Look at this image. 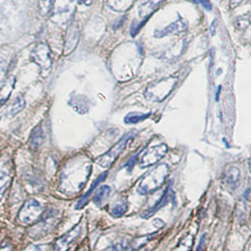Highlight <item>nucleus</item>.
<instances>
[{
	"instance_id": "23",
	"label": "nucleus",
	"mask_w": 251,
	"mask_h": 251,
	"mask_svg": "<svg viewBox=\"0 0 251 251\" xmlns=\"http://www.w3.org/2000/svg\"><path fill=\"white\" fill-rule=\"evenodd\" d=\"M24 251H43L41 250V248L39 247V246H34V245H32V246H29V247H27L26 249H25Z\"/></svg>"
},
{
	"instance_id": "16",
	"label": "nucleus",
	"mask_w": 251,
	"mask_h": 251,
	"mask_svg": "<svg viewBox=\"0 0 251 251\" xmlns=\"http://www.w3.org/2000/svg\"><path fill=\"white\" fill-rule=\"evenodd\" d=\"M240 176H241V173H240V170L237 167H234V166H231L227 169L226 174V183L232 187V188H235L237 185H238L239 180H240Z\"/></svg>"
},
{
	"instance_id": "27",
	"label": "nucleus",
	"mask_w": 251,
	"mask_h": 251,
	"mask_svg": "<svg viewBox=\"0 0 251 251\" xmlns=\"http://www.w3.org/2000/svg\"><path fill=\"white\" fill-rule=\"evenodd\" d=\"M193 1H194V2H198V0H193Z\"/></svg>"
},
{
	"instance_id": "5",
	"label": "nucleus",
	"mask_w": 251,
	"mask_h": 251,
	"mask_svg": "<svg viewBox=\"0 0 251 251\" xmlns=\"http://www.w3.org/2000/svg\"><path fill=\"white\" fill-rule=\"evenodd\" d=\"M31 62L37 64L43 72L50 71L52 67V58L50 56V50L48 45L41 43L33 49L30 54Z\"/></svg>"
},
{
	"instance_id": "6",
	"label": "nucleus",
	"mask_w": 251,
	"mask_h": 251,
	"mask_svg": "<svg viewBox=\"0 0 251 251\" xmlns=\"http://www.w3.org/2000/svg\"><path fill=\"white\" fill-rule=\"evenodd\" d=\"M168 151L165 145H157L143 152L139 159V166L141 168H147L161 161Z\"/></svg>"
},
{
	"instance_id": "30",
	"label": "nucleus",
	"mask_w": 251,
	"mask_h": 251,
	"mask_svg": "<svg viewBox=\"0 0 251 251\" xmlns=\"http://www.w3.org/2000/svg\"></svg>"
},
{
	"instance_id": "20",
	"label": "nucleus",
	"mask_w": 251,
	"mask_h": 251,
	"mask_svg": "<svg viewBox=\"0 0 251 251\" xmlns=\"http://www.w3.org/2000/svg\"><path fill=\"white\" fill-rule=\"evenodd\" d=\"M53 3H54V0H39L38 9H39L40 14L42 16H47L52 10Z\"/></svg>"
},
{
	"instance_id": "17",
	"label": "nucleus",
	"mask_w": 251,
	"mask_h": 251,
	"mask_svg": "<svg viewBox=\"0 0 251 251\" xmlns=\"http://www.w3.org/2000/svg\"><path fill=\"white\" fill-rule=\"evenodd\" d=\"M135 0H109V5L111 8L118 11V12H123L127 10Z\"/></svg>"
},
{
	"instance_id": "29",
	"label": "nucleus",
	"mask_w": 251,
	"mask_h": 251,
	"mask_svg": "<svg viewBox=\"0 0 251 251\" xmlns=\"http://www.w3.org/2000/svg\"></svg>"
},
{
	"instance_id": "21",
	"label": "nucleus",
	"mask_w": 251,
	"mask_h": 251,
	"mask_svg": "<svg viewBox=\"0 0 251 251\" xmlns=\"http://www.w3.org/2000/svg\"><path fill=\"white\" fill-rule=\"evenodd\" d=\"M127 247H128V242L126 240H122L102 251H125Z\"/></svg>"
},
{
	"instance_id": "25",
	"label": "nucleus",
	"mask_w": 251,
	"mask_h": 251,
	"mask_svg": "<svg viewBox=\"0 0 251 251\" xmlns=\"http://www.w3.org/2000/svg\"><path fill=\"white\" fill-rule=\"evenodd\" d=\"M78 251H90V248H89L88 245H85L84 247H82Z\"/></svg>"
},
{
	"instance_id": "18",
	"label": "nucleus",
	"mask_w": 251,
	"mask_h": 251,
	"mask_svg": "<svg viewBox=\"0 0 251 251\" xmlns=\"http://www.w3.org/2000/svg\"><path fill=\"white\" fill-rule=\"evenodd\" d=\"M127 211V202L126 200L117 201L111 210V214L113 217H120Z\"/></svg>"
},
{
	"instance_id": "4",
	"label": "nucleus",
	"mask_w": 251,
	"mask_h": 251,
	"mask_svg": "<svg viewBox=\"0 0 251 251\" xmlns=\"http://www.w3.org/2000/svg\"><path fill=\"white\" fill-rule=\"evenodd\" d=\"M133 135L134 134L132 132L126 134L125 136L123 138L120 139L110 151L106 152L105 154L101 155L100 157H99L96 161L97 163L99 165H100L101 167L110 168L113 165V163L116 161L118 156L122 153V151L125 150L127 143L129 142V140L132 139Z\"/></svg>"
},
{
	"instance_id": "15",
	"label": "nucleus",
	"mask_w": 251,
	"mask_h": 251,
	"mask_svg": "<svg viewBox=\"0 0 251 251\" xmlns=\"http://www.w3.org/2000/svg\"><path fill=\"white\" fill-rule=\"evenodd\" d=\"M111 192H112V189L110 186H108V185L101 186L99 190H97V193L95 194V197L93 199L94 203L97 206H101L103 204V202L109 198V196L111 195Z\"/></svg>"
},
{
	"instance_id": "8",
	"label": "nucleus",
	"mask_w": 251,
	"mask_h": 251,
	"mask_svg": "<svg viewBox=\"0 0 251 251\" xmlns=\"http://www.w3.org/2000/svg\"><path fill=\"white\" fill-rule=\"evenodd\" d=\"M12 170L9 162L4 161L0 164V201L12 182Z\"/></svg>"
},
{
	"instance_id": "22",
	"label": "nucleus",
	"mask_w": 251,
	"mask_h": 251,
	"mask_svg": "<svg viewBox=\"0 0 251 251\" xmlns=\"http://www.w3.org/2000/svg\"><path fill=\"white\" fill-rule=\"evenodd\" d=\"M198 2H200L206 10H208V11L212 10V4H211L210 0H198Z\"/></svg>"
},
{
	"instance_id": "3",
	"label": "nucleus",
	"mask_w": 251,
	"mask_h": 251,
	"mask_svg": "<svg viewBox=\"0 0 251 251\" xmlns=\"http://www.w3.org/2000/svg\"><path fill=\"white\" fill-rule=\"evenodd\" d=\"M43 215V207L36 200L25 201L18 213V219L25 225L35 224Z\"/></svg>"
},
{
	"instance_id": "12",
	"label": "nucleus",
	"mask_w": 251,
	"mask_h": 251,
	"mask_svg": "<svg viewBox=\"0 0 251 251\" xmlns=\"http://www.w3.org/2000/svg\"><path fill=\"white\" fill-rule=\"evenodd\" d=\"M107 175H108V172H105V173H103V174H101L100 176H99L94 182H93V184H92V186H91V188L89 189L88 192L78 201L77 202V204H76V209H81V208H83L86 204H87V202H88L89 199H90V196L92 195V193L94 192V190L98 187V185L102 182L106 177H107Z\"/></svg>"
},
{
	"instance_id": "13",
	"label": "nucleus",
	"mask_w": 251,
	"mask_h": 251,
	"mask_svg": "<svg viewBox=\"0 0 251 251\" xmlns=\"http://www.w3.org/2000/svg\"><path fill=\"white\" fill-rule=\"evenodd\" d=\"M164 0H146L144 3H142L139 7V13L142 17L150 16L151 13L158 8V6L163 2Z\"/></svg>"
},
{
	"instance_id": "1",
	"label": "nucleus",
	"mask_w": 251,
	"mask_h": 251,
	"mask_svg": "<svg viewBox=\"0 0 251 251\" xmlns=\"http://www.w3.org/2000/svg\"><path fill=\"white\" fill-rule=\"evenodd\" d=\"M169 174V167L166 163H161L142 177L139 182L137 192L140 195L151 194L163 186Z\"/></svg>"
},
{
	"instance_id": "19",
	"label": "nucleus",
	"mask_w": 251,
	"mask_h": 251,
	"mask_svg": "<svg viewBox=\"0 0 251 251\" xmlns=\"http://www.w3.org/2000/svg\"><path fill=\"white\" fill-rule=\"evenodd\" d=\"M151 113H128L125 117L126 124H137L141 121L146 120Z\"/></svg>"
},
{
	"instance_id": "9",
	"label": "nucleus",
	"mask_w": 251,
	"mask_h": 251,
	"mask_svg": "<svg viewBox=\"0 0 251 251\" xmlns=\"http://www.w3.org/2000/svg\"><path fill=\"white\" fill-rule=\"evenodd\" d=\"M187 23L183 20V19H178L175 22H173L171 25L164 27L161 30H156L155 31V36L157 38H163L164 36H167V35H170V34H177V33H180L184 30H186L187 28Z\"/></svg>"
},
{
	"instance_id": "11",
	"label": "nucleus",
	"mask_w": 251,
	"mask_h": 251,
	"mask_svg": "<svg viewBox=\"0 0 251 251\" xmlns=\"http://www.w3.org/2000/svg\"><path fill=\"white\" fill-rule=\"evenodd\" d=\"M25 106V100L23 99V97H17L13 101V103L7 108V110L5 112V116L8 117V118H12L13 116H15L16 114L20 113L21 111H23Z\"/></svg>"
},
{
	"instance_id": "28",
	"label": "nucleus",
	"mask_w": 251,
	"mask_h": 251,
	"mask_svg": "<svg viewBox=\"0 0 251 251\" xmlns=\"http://www.w3.org/2000/svg\"><path fill=\"white\" fill-rule=\"evenodd\" d=\"M7 251V249H6V250H5V251Z\"/></svg>"
},
{
	"instance_id": "10",
	"label": "nucleus",
	"mask_w": 251,
	"mask_h": 251,
	"mask_svg": "<svg viewBox=\"0 0 251 251\" xmlns=\"http://www.w3.org/2000/svg\"><path fill=\"white\" fill-rule=\"evenodd\" d=\"M44 141H45V133H44L42 126L40 124V125L36 126L30 133L29 140H28L29 148L31 150L37 151L38 149L43 145Z\"/></svg>"
},
{
	"instance_id": "14",
	"label": "nucleus",
	"mask_w": 251,
	"mask_h": 251,
	"mask_svg": "<svg viewBox=\"0 0 251 251\" xmlns=\"http://www.w3.org/2000/svg\"><path fill=\"white\" fill-rule=\"evenodd\" d=\"M170 186H171V185H169V186L166 188L165 192L163 193V195L162 196V198L159 200V201H158L157 203H155V205H154L152 208H151L150 210H148L147 212H145L144 214H142V216H143L144 218H149L150 216H151L155 212H157L159 209H161L162 207H163V206L168 202Z\"/></svg>"
},
{
	"instance_id": "26",
	"label": "nucleus",
	"mask_w": 251,
	"mask_h": 251,
	"mask_svg": "<svg viewBox=\"0 0 251 251\" xmlns=\"http://www.w3.org/2000/svg\"><path fill=\"white\" fill-rule=\"evenodd\" d=\"M147 251V250H146V249H144V248H143V247H141V248H138V249H137V250H136V251Z\"/></svg>"
},
{
	"instance_id": "2",
	"label": "nucleus",
	"mask_w": 251,
	"mask_h": 251,
	"mask_svg": "<svg viewBox=\"0 0 251 251\" xmlns=\"http://www.w3.org/2000/svg\"><path fill=\"white\" fill-rule=\"evenodd\" d=\"M59 219V213L54 210H50L29 230L30 237L38 239L46 236L53 230V228L58 224Z\"/></svg>"
},
{
	"instance_id": "7",
	"label": "nucleus",
	"mask_w": 251,
	"mask_h": 251,
	"mask_svg": "<svg viewBox=\"0 0 251 251\" xmlns=\"http://www.w3.org/2000/svg\"><path fill=\"white\" fill-rule=\"evenodd\" d=\"M82 226L81 224H78L71 228L67 233H65L61 238L58 239L55 243V249L54 251H67L70 248L71 244L78 238L79 234L81 233Z\"/></svg>"
},
{
	"instance_id": "24",
	"label": "nucleus",
	"mask_w": 251,
	"mask_h": 251,
	"mask_svg": "<svg viewBox=\"0 0 251 251\" xmlns=\"http://www.w3.org/2000/svg\"><path fill=\"white\" fill-rule=\"evenodd\" d=\"M242 1H243V0H230V5H231V7L233 8V7L239 5Z\"/></svg>"
}]
</instances>
